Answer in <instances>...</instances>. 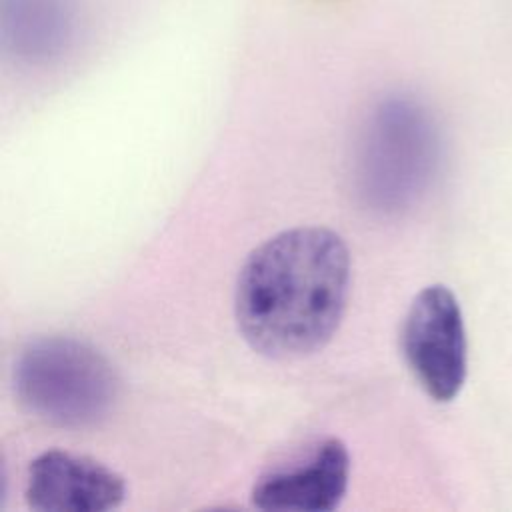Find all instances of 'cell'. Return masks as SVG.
Masks as SVG:
<instances>
[{"instance_id":"cell-3","label":"cell","mask_w":512,"mask_h":512,"mask_svg":"<svg viewBox=\"0 0 512 512\" xmlns=\"http://www.w3.org/2000/svg\"><path fill=\"white\" fill-rule=\"evenodd\" d=\"M440 158L438 128L412 96L384 98L370 116L360 154L362 194L382 210L412 204L434 178Z\"/></svg>"},{"instance_id":"cell-2","label":"cell","mask_w":512,"mask_h":512,"mask_svg":"<svg viewBox=\"0 0 512 512\" xmlns=\"http://www.w3.org/2000/svg\"><path fill=\"white\" fill-rule=\"evenodd\" d=\"M118 384L104 354L68 336L30 342L14 364V388L24 408L66 428L104 420L118 398Z\"/></svg>"},{"instance_id":"cell-1","label":"cell","mask_w":512,"mask_h":512,"mask_svg":"<svg viewBox=\"0 0 512 512\" xmlns=\"http://www.w3.org/2000/svg\"><path fill=\"white\" fill-rule=\"evenodd\" d=\"M352 260L340 234L322 226L284 230L244 260L234 314L244 340L270 358L322 348L350 294Z\"/></svg>"},{"instance_id":"cell-6","label":"cell","mask_w":512,"mask_h":512,"mask_svg":"<svg viewBox=\"0 0 512 512\" xmlns=\"http://www.w3.org/2000/svg\"><path fill=\"white\" fill-rule=\"evenodd\" d=\"M348 480L346 444L326 438L304 460L260 476L252 488V502L262 510L330 512L340 506Z\"/></svg>"},{"instance_id":"cell-5","label":"cell","mask_w":512,"mask_h":512,"mask_svg":"<svg viewBox=\"0 0 512 512\" xmlns=\"http://www.w3.org/2000/svg\"><path fill=\"white\" fill-rule=\"evenodd\" d=\"M24 496L42 512H106L124 502L126 482L102 462L46 450L28 466Z\"/></svg>"},{"instance_id":"cell-4","label":"cell","mask_w":512,"mask_h":512,"mask_svg":"<svg viewBox=\"0 0 512 512\" xmlns=\"http://www.w3.org/2000/svg\"><path fill=\"white\" fill-rule=\"evenodd\" d=\"M402 354L420 388L436 402L454 400L468 374L466 326L458 298L444 284L422 288L402 324Z\"/></svg>"},{"instance_id":"cell-7","label":"cell","mask_w":512,"mask_h":512,"mask_svg":"<svg viewBox=\"0 0 512 512\" xmlns=\"http://www.w3.org/2000/svg\"><path fill=\"white\" fill-rule=\"evenodd\" d=\"M76 0H0V34L8 54L24 62L60 56L78 30Z\"/></svg>"}]
</instances>
